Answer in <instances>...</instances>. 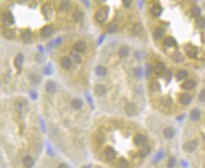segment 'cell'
<instances>
[{"mask_svg": "<svg viewBox=\"0 0 205 168\" xmlns=\"http://www.w3.org/2000/svg\"><path fill=\"white\" fill-rule=\"evenodd\" d=\"M107 16H108V13H107V11L104 9V8H101V9H99L98 11L96 12L95 19L98 21V22L103 23L107 20Z\"/></svg>", "mask_w": 205, "mask_h": 168, "instance_id": "6da1fadb", "label": "cell"}, {"mask_svg": "<svg viewBox=\"0 0 205 168\" xmlns=\"http://www.w3.org/2000/svg\"><path fill=\"white\" fill-rule=\"evenodd\" d=\"M198 143L196 140H190V141H187L183 144V149L185 150L186 152H193L194 150L196 149L197 147Z\"/></svg>", "mask_w": 205, "mask_h": 168, "instance_id": "7a4b0ae2", "label": "cell"}, {"mask_svg": "<svg viewBox=\"0 0 205 168\" xmlns=\"http://www.w3.org/2000/svg\"><path fill=\"white\" fill-rule=\"evenodd\" d=\"M125 111H126L128 116H133L137 113V107H136L135 103H128L125 107Z\"/></svg>", "mask_w": 205, "mask_h": 168, "instance_id": "3957f363", "label": "cell"}, {"mask_svg": "<svg viewBox=\"0 0 205 168\" xmlns=\"http://www.w3.org/2000/svg\"><path fill=\"white\" fill-rule=\"evenodd\" d=\"M184 50L189 58H196V56H197V48L192 46V45H186L184 47Z\"/></svg>", "mask_w": 205, "mask_h": 168, "instance_id": "277c9868", "label": "cell"}, {"mask_svg": "<svg viewBox=\"0 0 205 168\" xmlns=\"http://www.w3.org/2000/svg\"><path fill=\"white\" fill-rule=\"evenodd\" d=\"M106 88H105L104 85H101V84H97V85L94 87V94H96L97 96H103L105 94H106Z\"/></svg>", "mask_w": 205, "mask_h": 168, "instance_id": "5b68a950", "label": "cell"}, {"mask_svg": "<svg viewBox=\"0 0 205 168\" xmlns=\"http://www.w3.org/2000/svg\"><path fill=\"white\" fill-rule=\"evenodd\" d=\"M105 156H106V159L108 161H113L116 157V152L115 150L113 149V147L111 146H108V147L105 149Z\"/></svg>", "mask_w": 205, "mask_h": 168, "instance_id": "8992f818", "label": "cell"}, {"mask_svg": "<svg viewBox=\"0 0 205 168\" xmlns=\"http://www.w3.org/2000/svg\"><path fill=\"white\" fill-rule=\"evenodd\" d=\"M134 142H135L136 145H144V144L147 142V136L144 134H141V133H139V134H137L135 137H134Z\"/></svg>", "mask_w": 205, "mask_h": 168, "instance_id": "52a82bcc", "label": "cell"}, {"mask_svg": "<svg viewBox=\"0 0 205 168\" xmlns=\"http://www.w3.org/2000/svg\"><path fill=\"white\" fill-rule=\"evenodd\" d=\"M60 66L64 70H70L72 67V59L70 57H64L60 60Z\"/></svg>", "mask_w": 205, "mask_h": 168, "instance_id": "ba28073f", "label": "cell"}, {"mask_svg": "<svg viewBox=\"0 0 205 168\" xmlns=\"http://www.w3.org/2000/svg\"><path fill=\"white\" fill-rule=\"evenodd\" d=\"M40 33H41V35H42L44 38L50 37V36L52 35V33H53V27H52L51 25L45 26V27H43L42 29H41Z\"/></svg>", "mask_w": 205, "mask_h": 168, "instance_id": "9c48e42d", "label": "cell"}, {"mask_svg": "<svg viewBox=\"0 0 205 168\" xmlns=\"http://www.w3.org/2000/svg\"><path fill=\"white\" fill-rule=\"evenodd\" d=\"M23 60H24V57H23L22 54H18L14 60V65L17 70H18V72L21 71V68H22V65H23Z\"/></svg>", "mask_w": 205, "mask_h": 168, "instance_id": "30bf717a", "label": "cell"}, {"mask_svg": "<svg viewBox=\"0 0 205 168\" xmlns=\"http://www.w3.org/2000/svg\"><path fill=\"white\" fill-rule=\"evenodd\" d=\"M85 49H86V44L83 41H78V42H76L73 45V50L78 52V53H81V52L85 51Z\"/></svg>", "mask_w": 205, "mask_h": 168, "instance_id": "8fae6325", "label": "cell"}, {"mask_svg": "<svg viewBox=\"0 0 205 168\" xmlns=\"http://www.w3.org/2000/svg\"><path fill=\"white\" fill-rule=\"evenodd\" d=\"M21 40H22L25 44L30 43L32 41V33L29 30H26V31L22 32V33H21Z\"/></svg>", "mask_w": 205, "mask_h": 168, "instance_id": "7c38bea8", "label": "cell"}, {"mask_svg": "<svg viewBox=\"0 0 205 168\" xmlns=\"http://www.w3.org/2000/svg\"><path fill=\"white\" fill-rule=\"evenodd\" d=\"M191 102V96L188 94H182L180 98V103L183 105H189Z\"/></svg>", "mask_w": 205, "mask_h": 168, "instance_id": "4fadbf2b", "label": "cell"}, {"mask_svg": "<svg viewBox=\"0 0 205 168\" xmlns=\"http://www.w3.org/2000/svg\"><path fill=\"white\" fill-rule=\"evenodd\" d=\"M163 136L165 137L167 139H170L172 138V137L174 136V134H176V131H174V129L172 128H165L163 129Z\"/></svg>", "mask_w": 205, "mask_h": 168, "instance_id": "5bb4252c", "label": "cell"}, {"mask_svg": "<svg viewBox=\"0 0 205 168\" xmlns=\"http://www.w3.org/2000/svg\"><path fill=\"white\" fill-rule=\"evenodd\" d=\"M72 19L75 21V22H80V21L83 19V12L79 9H76L72 13Z\"/></svg>", "mask_w": 205, "mask_h": 168, "instance_id": "9a60e30c", "label": "cell"}, {"mask_svg": "<svg viewBox=\"0 0 205 168\" xmlns=\"http://www.w3.org/2000/svg\"><path fill=\"white\" fill-rule=\"evenodd\" d=\"M2 20L5 24H12L14 22V19L12 17V14L10 12H5L2 16Z\"/></svg>", "mask_w": 205, "mask_h": 168, "instance_id": "2e32d148", "label": "cell"}, {"mask_svg": "<svg viewBox=\"0 0 205 168\" xmlns=\"http://www.w3.org/2000/svg\"><path fill=\"white\" fill-rule=\"evenodd\" d=\"M83 105V103L80 99H74L72 101V107L73 109H80Z\"/></svg>", "mask_w": 205, "mask_h": 168, "instance_id": "e0dca14e", "label": "cell"}, {"mask_svg": "<svg viewBox=\"0 0 205 168\" xmlns=\"http://www.w3.org/2000/svg\"><path fill=\"white\" fill-rule=\"evenodd\" d=\"M194 86H195V83H194V81L192 80H187V81H185L184 83L181 85V88H182L183 90H191L194 88Z\"/></svg>", "mask_w": 205, "mask_h": 168, "instance_id": "ac0fdd59", "label": "cell"}, {"mask_svg": "<svg viewBox=\"0 0 205 168\" xmlns=\"http://www.w3.org/2000/svg\"><path fill=\"white\" fill-rule=\"evenodd\" d=\"M3 35H4V37H5L6 39H8V40H12V39L15 38V31L13 29L8 28V29L4 30Z\"/></svg>", "mask_w": 205, "mask_h": 168, "instance_id": "d6986e66", "label": "cell"}, {"mask_svg": "<svg viewBox=\"0 0 205 168\" xmlns=\"http://www.w3.org/2000/svg\"><path fill=\"white\" fill-rule=\"evenodd\" d=\"M163 44L167 47H176L178 43L172 37H165V40H163Z\"/></svg>", "mask_w": 205, "mask_h": 168, "instance_id": "ffe728a7", "label": "cell"}, {"mask_svg": "<svg viewBox=\"0 0 205 168\" xmlns=\"http://www.w3.org/2000/svg\"><path fill=\"white\" fill-rule=\"evenodd\" d=\"M142 31H143V25H142L141 23H137V24L134 25L133 30H132L133 35H135V36L140 35V34L142 33Z\"/></svg>", "mask_w": 205, "mask_h": 168, "instance_id": "44dd1931", "label": "cell"}, {"mask_svg": "<svg viewBox=\"0 0 205 168\" xmlns=\"http://www.w3.org/2000/svg\"><path fill=\"white\" fill-rule=\"evenodd\" d=\"M70 59H72V61L74 62L75 64H80L81 63V57L79 56L78 52H76V51L72 52V53H70Z\"/></svg>", "mask_w": 205, "mask_h": 168, "instance_id": "7402d4cb", "label": "cell"}, {"mask_svg": "<svg viewBox=\"0 0 205 168\" xmlns=\"http://www.w3.org/2000/svg\"><path fill=\"white\" fill-rule=\"evenodd\" d=\"M200 115H201V113H200V111L197 109H194L191 111L190 113V118L193 120V121H197L198 119L200 118Z\"/></svg>", "mask_w": 205, "mask_h": 168, "instance_id": "603a6c76", "label": "cell"}, {"mask_svg": "<svg viewBox=\"0 0 205 168\" xmlns=\"http://www.w3.org/2000/svg\"><path fill=\"white\" fill-rule=\"evenodd\" d=\"M23 163L26 167H32L34 165V159L30 155H26L23 158Z\"/></svg>", "mask_w": 205, "mask_h": 168, "instance_id": "cb8c5ba5", "label": "cell"}, {"mask_svg": "<svg viewBox=\"0 0 205 168\" xmlns=\"http://www.w3.org/2000/svg\"><path fill=\"white\" fill-rule=\"evenodd\" d=\"M154 70H155V73H156V74H157V75L161 74V73H163V71L165 70V64L161 63V62H159V63H157L156 66H155V68H154Z\"/></svg>", "mask_w": 205, "mask_h": 168, "instance_id": "d4e9b609", "label": "cell"}, {"mask_svg": "<svg viewBox=\"0 0 205 168\" xmlns=\"http://www.w3.org/2000/svg\"><path fill=\"white\" fill-rule=\"evenodd\" d=\"M72 5H70V1L68 0H62L60 3V10L62 11H68L70 9Z\"/></svg>", "mask_w": 205, "mask_h": 168, "instance_id": "484cf974", "label": "cell"}, {"mask_svg": "<svg viewBox=\"0 0 205 168\" xmlns=\"http://www.w3.org/2000/svg\"><path fill=\"white\" fill-rule=\"evenodd\" d=\"M46 90L48 94H54L56 92V84L54 82H48L46 85Z\"/></svg>", "mask_w": 205, "mask_h": 168, "instance_id": "4316f807", "label": "cell"}, {"mask_svg": "<svg viewBox=\"0 0 205 168\" xmlns=\"http://www.w3.org/2000/svg\"><path fill=\"white\" fill-rule=\"evenodd\" d=\"M165 30L163 29V28H157L156 29V31L154 32V36H155V38L157 39V40H159V39H161L165 36Z\"/></svg>", "mask_w": 205, "mask_h": 168, "instance_id": "83f0119b", "label": "cell"}, {"mask_svg": "<svg viewBox=\"0 0 205 168\" xmlns=\"http://www.w3.org/2000/svg\"><path fill=\"white\" fill-rule=\"evenodd\" d=\"M42 12L47 18H50V15H51V13H52L51 5H50V4H45V5L42 7Z\"/></svg>", "mask_w": 205, "mask_h": 168, "instance_id": "f1b7e54d", "label": "cell"}, {"mask_svg": "<svg viewBox=\"0 0 205 168\" xmlns=\"http://www.w3.org/2000/svg\"><path fill=\"white\" fill-rule=\"evenodd\" d=\"M129 53H130V50H129L128 46H122L119 50V56L121 58H126L129 55Z\"/></svg>", "mask_w": 205, "mask_h": 168, "instance_id": "f546056e", "label": "cell"}, {"mask_svg": "<svg viewBox=\"0 0 205 168\" xmlns=\"http://www.w3.org/2000/svg\"><path fill=\"white\" fill-rule=\"evenodd\" d=\"M29 79H30V81H31L33 84H35V85H38V84L41 83V81H42V78L39 76V75H36V74H30Z\"/></svg>", "mask_w": 205, "mask_h": 168, "instance_id": "4dcf8cb0", "label": "cell"}, {"mask_svg": "<svg viewBox=\"0 0 205 168\" xmlns=\"http://www.w3.org/2000/svg\"><path fill=\"white\" fill-rule=\"evenodd\" d=\"M196 26H197L199 29H203L205 27V18L204 17H196V20H195Z\"/></svg>", "mask_w": 205, "mask_h": 168, "instance_id": "1f68e13d", "label": "cell"}, {"mask_svg": "<svg viewBox=\"0 0 205 168\" xmlns=\"http://www.w3.org/2000/svg\"><path fill=\"white\" fill-rule=\"evenodd\" d=\"M95 73H96L97 76H99V77L105 76V75H106V73H107L106 68H104L103 66H98V67H96Z\"/></svg>", "mask_w": 205, "mask_h": 168, "instance_id": "d6a6232c", "label": "cell"}, {"mask_svg": "<svg viewBox=\"0 0 205 168\" xmlns=\"http://www.w3.org/2000/svg\"><path fill=\"white\" fill-rule=\"evenodd\" d=\"M151 13H152L154 16H159L161 15V6L159 5H154L152 7V9H151Z\"/></svg>", "mask_w": 205, "mask_h": 168, "instance_id": "836d02e7", "label": "cell"}, {"mask_svg": "<svg viewBox=\"0 0 205 168\" xmlns=\"http://www.w3.org/2000/svg\"><path fill=\"white\" fill-rule=\"evenodd\" d=\"M151 151V147L149 145H144L143 147H141V149H140L139 151V154L141 155V156H146V155H148L150 153Z\"/></svg>", "mask_w": 205, "mask_h": 168, "instance_id": "e575fe53", "label": "cell"}, {"mask_svg": "<svg viewBox=\"0 0 205 168\" xmlns=\"http://www.w3.org/2000/svg\"><path fill=\"white\" fill-rule=\"evenodd\" d=\"M187 76H188V73L186 72L185 70H180V72L176 74V80L178 81H181V80L185 79Z\"/></svg>", "mask_w": 205, "mask_h": 168, "instance_id": "d590c367", "label": "cell"}, {"mask_svg": "<svg viewBox=\"0 0 205 168\" xmlns=\"http://www.w3.org/2000/svg\"><path fill=\"white\" fill-rule=\"evenodd\" d=\"M95 139L99 144H103L105 142V135L102 132H97L95 134Z\"/></svg>", "mask_w": 205, "mask_h": 168, "instance_id": "8d00e7d4", "label": "cell"}, {"mask_svg": "<svg viewBox=\"0 0 205 168\" xmlns=\"http://www.w3.org/2000/svg\"><path fill=\"white\" fill-rule=\"evenodd\" d=\"M183 56L182 54L180 53V52H176V53L174 54V56H172V60H174V62H182L183 61Z\"/></svg>", "mask_w": 205, "mask_h": 168, "instance_id": "74e56055", "label": "cell"}, {"mask_svg": "<svg viewBox=\"0 0 205 168\" xmlns=\"http://www.w3.org/2000/svg\"><path fill=\"white\" fill-rule=\"evenodd\" d=\"M117 24H115V23H111L110 25L107 26V32L108 33H114V32L117 31Z\"/></svg>", "mask_w": 205, "mask_h": 168, "instance_id": "f35d334b", "label": "cell"}, {"mask_svg": "<svg viewBox=\"0 0 205 168\" xmlns=\"http://www.w3.org/2000/svg\"><path fill=\"white\" fill-rule=\"evenodd\" d=\"M127 166H128V161H127L125 158H123V157H121L119 160H118V167L124 168Z\"/></svg>", "mask_w": 205, "mask_h": 168, "instance_id": "ab89813d", "label": "cell"}, {"mask_svg": "<svg viewBox=\"0 0 205 168\" xmlns=\"http://www.w3.org/2000/svg\"><path fill=\"white\" fill-rule=\"evenodd\" d=\"M159 90H161V87H159V84L157 83V82H153V83L151 84V90H153V92H159Z\"/></svg>", "mask_w": 205, "mask_h": 168, "instance_id": "60d3db41", "label": "cell"}, {"mask_svg": "<svg viewBox=\"0 0 205 168\" xmlns=\"http://www.w3.org/2000/svg\"><path fill=\"white\" fill-rule=\"evenodd\" d=\"M191 14H192V16H194L195 18L196 17H199L200 14H201V10L195 6V7H193L192 9H191Z\"/></svg>", "mask_w": 205, "mask_h": 168, "instance_id": "b9f144b4", "label": "cell"}, {"mask_svg": "<svg viewBox=\"0 0 205 168\" xmlns=\"http://www.w3.org/2000/svg\"><path fill=\"white\" fill-rule=\"evenodd\" d=\"M170 103H172V100H170L169 96L163 98V100H161V105H165V107H169V105H170Z\"/></svg>", "mask_w": 205, "mask_h": 168, "instance_id": "7bdbcfd3", "label": "cell"}, {"mask_svg": "<svg viewBox=\"0 0 205 168\" xmlns=\"http://www.w3.org/2000/svg\"><path fill=\"white\" fill-rule=\"evenodd\" d=\"M122 1H123V5H124L126 8H128V7H130L131 6L133 0H122Z\"/></svg>", "mask_w": 205, "mask_h": 168, "instance_id": "ee69618b", "label": "cell"}, {"mask_svg": "<svg viewBox=\"0 0 205 168\" xmlns=\"http://www.w3.org/2000/svg\"><path fill=\"white\" fill-rule=\"evenodd\" d=\"M199 100L201 101V102H205V90H201L199 94Z\"/></svg>", "mask_w": 205, "mask_h": 168, "instance_id": "f6af8a7d", "label": "cell"}, {"mask_svg": "<svg viewBox=\"0 0 205 168\" xmlns=\"http://www.w3.org/2000/svg\"><path fill=\"white\" fill-rule=\"evenodd\" d=\"M174 164H176V159L172 157V158H170L169 160V164H167V166L172 167V166H174Z\"/></svg>", "mask_w": 205, "mask_h": 168, "instance_id": "bcb514c9", "label": "cell"}, {"mask_svg": "<svg viewBox=\"0 0 205 168\" xmlns=\"http://www.w3.org/2000/svg\"><path fill=\"white\" fill-rule=\"evenodd\" d=\"M170 77H172V72H170V71H167V74H165V78H167V82H169Z\"/></svg>", "mask_w": 205, "mask_h": 168, "instance_id": "7dc6e473", "label": "cell"}, {"mask_svg": "<svg viewBox=\"0 0 205 168\" xmlns=\"http://www.w3.org/2000/svg\"><path fill=\"white\" fill-rule=\"evenodd\" d=\"M151 71H152V67H151V65H148L147 66V74H150Z\"/></svg>", "mask_w": 205, "mask_h": 168, "instance_id": "c3c4849f", "label": "cell"}, {"mask_svg": "<svg viewBox=\"0 0 205 168\" xmlns=\"http://www.w3.org/2000/svg\"><path fill=\"white\" fill-rule=\"evenodd\" d=\"M60 168H62H62H66V167H68V166H66V164H60Z\"/></svg>", "mask_w": 205, "mask_h": 168, "instance_id": "681fc988", "label": "cell"}]
</instances>
